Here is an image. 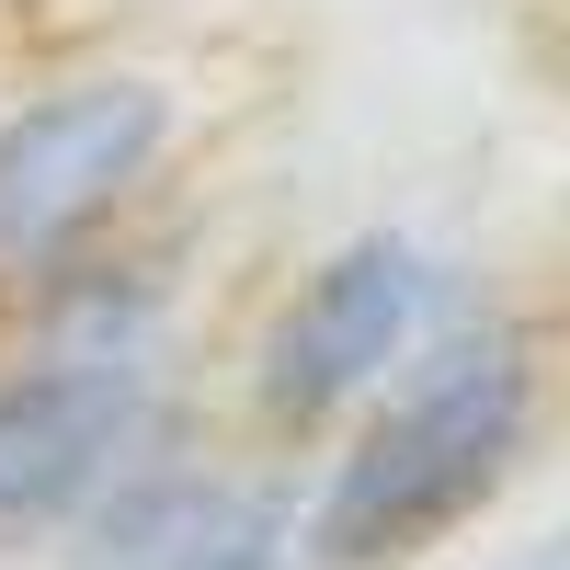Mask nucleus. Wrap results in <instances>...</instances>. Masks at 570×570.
<instances>
[{
    "instance_id": "obj_1",
    "label": "nucleus",
    "mask_w": 570,
    "mask_h": 570,
    "mask_svg": "<svg viewBox=\"0 0 570 570\" xmlns=\"http://www.w3.org/2000/svg\"><path fill=\"white\" fill-rule=\"evenodd\" d=\"M559 411V343L525 285H480L343 434L297 468L308 570H445L537 480Z\"/></svg>"
},
{
    "instance_id": "obj_2",
    "label": "nucleus",
    "mask_w": 570,
    "mask_h": 570,
    "mask_svg": "<svg viewBox=\"0 0 570 570\" xmlns=\"http://www.w3.org/2000/svg\"><path fill=\"white\" fill-rule=\"evenodd\" d=\"M480 285H491V263L445 252L434 228L365 217V228H343V240L297 252L240 320H228V343L206 354L217 365L206 376V411L240 445L308 468L468 297H480Z\"/></svg>"
},
{
    "instance_id": "obj_3",
    "label": "nucleus",
    "mask_w": 570,
    "mask_h": 570,
    "mask_svg": "<svg viewBox=\"0 0 570 570\" xmlns=\"http://www.w3.org/2000/svg\"><path fill=\"white\" fill-rule=\"evenodd\" d=\"M206 126H217V91L183 58L91 46V58H46L0 80V297L160 217Z\"/></svg>"
},
{
    "instance_id": "obj_4",
    "label": "nucleus",
    "mask_w": 570,
    "mask_h": 570,
    "mask_svg": "<svg viewBox=\"0 0 570 570\" xmlns=\"http://www.w3.org/2000/svg\"><path fill=\"white\" fill-rule=\"evenodd\" d=\"M58 570H308L297 559V468L240 445L217 411L115 468L58 537Z\"/></svg>"
},
{
    "instance_id": "obj_5",
    "label": "nucleus",
    "mask_w": 570,
    "mask_h": 570,
    "mask_svg": "<svg viewBox=\"0 0 570 570\" xmlns=\"http://www.w3.org/2000/svg\"><path fill=\"white\" fill-rule=\"evenodd\" d=\"M206 411V376H137V365H46L0 354V559L58 548L91 491L137 468L160 434Z\"/></svg>"
},
{
    "instance_id": "obj_6",
    "label": "nucleus",
    "mask_w": 570,
    "mask_h": 570,
    "mask_svg": "<svg viewBox=\"0 0 570 570\" xmlns=\"http://www.w3.org/2000/svg\"><path fill=\"white\" fill-rule=\"evenodd\" d=\"M468 570H559V537H513V548H491V559H468Z\"/></svg>"
}]
</instances>
